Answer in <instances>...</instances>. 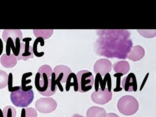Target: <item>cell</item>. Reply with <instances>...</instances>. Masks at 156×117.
<instances>
[{"label":"cell","instance_id":"6da1fadb","mask_svg":"<svg viewBox=\"0 0 156 117\" xmlns=\"http://www.w3.org/2000/svg\"><path fill=\"white\" fill-rule=\"evenodd\" d=\"M104 33L100 34L107 38H100L104 41L102 44H98L99 46L104 45V47H109L106 49L102 56L107 57H117L119 58H126L127 55L130 51L132 47V41L129 38L130 34L127 30H101Z\"/></svg>","mask_w":156,"mask_h":117},{"label":"cell","instance_id":"7a4b0ae2","mask_svg":"<svg viewBox=\"0 0 156 117\" xmlns=\"http://www.w3.org/2000/svg\"><path fill=\"white\" fill-rule=\"evenodd\" d=\"M52 73L51 67L48 65H42L39 68L35 78V85L39 93L45 92L48 89Z\"/></svg>","mask_w":156,"mask_h":117},{"label":"cell","instance_id":"3957f363","mask_svg":"<svg viewBox=\"0 0 156 117\" xmlns=\"http://www.w3.org/2000/svg\"><path fill=\"white\" fill-rule=\"evenodd\" d=\"M139 102L132 96L126 95L120 98L117 104V107L120 113L126 116L135 114L139 109Z\"/></svg>","mask_w":156,"mask_h":117},{"label":"cell","instance_id":"277c9868","mask_svg":"<svg viewBox=\"0 0 156 117\" xmlns=\"http://www.w3.org/2000/svg\"><path fill=\"white\" fill-rule=\"evenodd\" d=\"M12 103L18 107H26L30 105L34 99V92L33 90L24 92L20 87V89L12 92L11 94Z\"/></svg>","mask_w":156,"mask_h":117},{"label":"cell","instance_id":"5b68a950","mask_svg":"<svg viewBox=\"0 0 156 117\" xmlns=\"http://www.w3.org/2000/svg\"><path fill=\"white\" fill-rule=\"evenodd\" d=\"M76 76L78 81V92L85 93L92 89L94 79L90 72L83 70L78 72Z\"/></svg>","mask_w":156,"mask_h":117},{"label":"cell","instance_id":"8992f818","mask_svg":"<svg viewBox=\"0 0 156 117\" xmlns=\"http://www.w3.org/2000/svg\"><path fill=\"white\" fill-rule=\"evenodd\" d=\"M57 107L56 101L51 98H42L35 102V108L41 113H50Z\"/></svg>","mask_w":156,"mask_h":117},{"label":"cell","instance_id":"52a82bcc","mask_svg":"<svg viewBox=\"0 0 156 117\" xmlns=\"http://www.w3.org/2000/svg\"><path fill=\"white\" fill-rule=\"evenodd\" d=\"M53 72L55 74L56 85L59 89L60 91L63 92L64 89H63V87L61 85V83H65L66 82L67 78L72 73V70L70 68L65 65H58L54 68Z\"/></svg>","mask_w":156,"mask_h":117},{"label":"cell","instance_id":"ba28073f","mask_svg":"<svg viewBox=\"0 0 156 117\" xmlns=\"http://www.w3.org/2000/svg\"><path fill=\"white\" fill-rule=\"evenodd\" d=\"M31 41L32 38L30 37L22 39L20 53L16 57L18 60L27 61L29 58H33L34 54L33 51V47L30 45V42Z\"/></svg>","mask_w":156,"mask_h":117},{"label":"cell","instance_id":"9c48e42d","mask_svg":"<svg viewBox=\"0 0 156 117\" xmlns=\"http://www.w3.org/2000/svg\"><path fill=\"white\" fill-rule=\"evenodd\" d=\"M113 93L109 91L107 88H105L104 90H101L100 88L98 91H94L91 94V99L95 104L100 105H104L108 103L112 99Z\"/></svg>","mask_w":156,"mask_h":117},{"label":"cell","instance_id":"30bf717a","mask_svg":"<svg viewBox=\"0 0 156 117\" xmlns=\"http://www.w3.org/2000/svg\"><path fill=\"white\" fill-rule=\"evenodd\" d=\"M111 62L107 58H101L98 60L94 65V72L95 74H100L102 78L107 73H110L112 69Z\"/></svg>","mask_w":156,"mask_h":117},{"label":"cell","instance_id":"8fae6325","mask_svg":"<svg viewBox=\"0 0 156 117\" xmlns=\"http://www.w3.org/2000/svg\"><path fill=\"white\" fill-rule=\"evenodd\" d=\"M121 86L122 89L126 92H136L137 90L136 78L133 73H130L122 80Z\"/></svg>","mask_w":156,"mask_h":117},{"label":"cell","instance_id":"7c38bea8","mask_svg":"<svg viewBox=\"0 0 156 117\" xmlns=\"http://www.w3.org/2000/svg\"><path fill=\"white\" fill-rule=\"evenodd\" d=\"M106 83L107 84V89L111 92L112 82H111V77L109 73H107L105 75L104 78H102L100 74H96V77L94 79V87L95 91H98L99 89V85L100 86V89L101 90H104L105 89Z\"/></svg>","mask_w":156,"mask_h":117},{"label":"cell","instance_id":"4fadbf2b","mask_svg":"<svg viewBox=\"0 0 156 117\" xmlns=\"http://www.w3.org/2000/svg\"><path fill=\"white\" fill-rule=\"evenodd\" d=\"M2 37L5 43H6L8 38H11L15 43L16 38H19L20 40L23 39V35L22 31L20 29H5L3 31Z\"/></svg>","mask_w":156,"mask_h":117},{"label":"cell","instance_id":"5bb4252c","mask_svg":"<svg viewBox=\"0 0 156 117\" xmlns=\"http://www.w3.org/2000/svg\"><path fill=\"white\" fill-rule=\"evenodd\" d=\"M145 55L144 48L140 46H134L127 55V57L132 61H138L142 59Z\"/></svg>","mask_w":156,"mask_h":117},{"label":"cell","instance_id":"9a60e30c","mask_svg":"<svg viewBox=\"0 0 156 117\" xmlns=\"http://www.w3.org/2000/svg\"><path fill=\"white\" fill-rule=\"evenodd\" d=\"M17 58L13 55V53H11L9 56H7L6 53H4L0 59L2 65L7 68H11L15 66L17 64Z\"/></svg>","mask_w":156,"mask_h":117},{"label":"cell","instance_id":"2e32d148","mask_svg":"<svg viewBox=\"0 0 156 117\" xmlns=\"http://www.w3.org/2000/svg\"><path fill=\"white\" fill-rule=\"evenodd\" d=\"M113 70L115 73H121L123 75L128 74L130 70L129 62L126 61H120L115 62L113 65Z\"/></svg>","mask_w":156,"mask_h":117},{"label":"cell","instance_id":"e0dca14e","mask_svg":"<svg viewBox=\"0 0 156 117\" xmlns=\"http://www.w3.org/2000/svg\"><path fill=\"white\" fill-rule=\"evenodd\" d=\"M106 116L105 109L96 106L91 107L87 112V117H106Z\"/></svg>","mask_w":156,"mask_h":117},{"label":"cell","instance_id":"ac0fdd59","mask_svg":"<svg viewBox=\"0 0 156 117\" xmlns=\"http://www.w3.org/2000/svg\"><path fill=\"white\" fill-rule=\"evenodd\" d=\"M66 90L68 92L70 90L71 87H74V89L75 92L78 91V81L77 76L74 73H71V74L68 76L67 80L66 82Z\"/></svg>","mask_w":156,"mask_h":117},{"label":"cell","instance_id":"d6986e66","mask_svg":"<svg viewBox=\"0 0 156 117\" xmlns=\"http://www.w3.org/2000/svg\"><path fill=\"white\" fill-rule=\"evenodd\" d=\"M53 33V29H34L33 33L37 38L41 37L44 40H47Z\"/></svg>","mask_w":156,"mask_h":117},{"label":"cell","instance_id":"ffe728a7","mask_svg":"<svg viewBox=\"0 0 156 117\" xmlns=\"http://www.w3.org/2000/svg\"><path fill=\"white\" fill-rule=\"evenodd\" d=\"M33 75L32 72H27V73H25L23 74L22 77V85H21V88L23 91L24 92H27L29 90H31L33 89V86L30 85V86H26L27 84L30 83L31 82V80H27V78L28 77H30Z\"/></svg>","mask_w":156,"mask_h":117},{"label":"cell","instance_id":"44dd1931","mask_svg":"<svg viewBox=\"0 0 156 117\" xmlns=\"http://www.w3.org/2000/svg\"><path fill=\"white\" fill-rule=\"evenodd\" d=\"M41 43V46H44V40L41 37H38L37 38L36 40L33 43V54L34 55H35L37 57H42L44 55V52H41L38 53L37 51V46H38V44Z\"/></svg>","mask_w":156,"mask_h":117},{"label":"cell","instance_id":"7402d4cb","mask_svg":"<svg viewBox=\"0 0 156 117\" xmlns=\"http://www.w3.org/2000/svg\"><path fill=\"white\" fill-rule=\"evenodd\" d=\"M3 117H16V110L14 107L8 105L5 107L3 109Z\"/></svg>","mask_w":156,"mask_h":117},{"label":"cell","instance_id":"603a6c76","mask_svg":"<svg viewBox=\"0 0 156 117\" xmlns=\"http://www.w3.org/2000/svg\"><path fill=\"white\" fill-rule=\"evenodd\" d=\"M9 75L7 73L0 70V89H4L8 84Z\"/></svg>","mask_w":156,"mask_h":117},{"label":"cell","instance_id":"cb8c5ba5","mask_svg":"<svg viewBox=\"0 0 156 117\" xmlns=\"http://www.w3.org/2000/svg\"><path fill=\"white\" fill-rule=\"evenodd\" d=\"M124 76L121 73H115L114 74V77L116 78V87L114 89L115 92H120L122 90V88L120 87L121 85V77Z\"/></svg>","mask_w":156,"mask_h":117},{"label":"cell","instance_id":"d4e9b609","mask_svg":"<svg viewBox=\"0 0 156 117\" xmlns=\"http://www.w3.org/2000/svg\"><path fill=\"white\" fill-rule=\"evenodd\" d=\"M8 89L9 92H14L20 89L21 86H16V87H13L12 86V73H10L9 74V78H8Z\"/></svg>","mask_w":156,"mask_h":117},{"label":"cell","instance_id":"484cf974","mask_svg":"<svg viewBox=\"0 0 156 117\" xmlns=\"http://www.w3.org/2000/svg\"><path fill=\"white\" fill-rule=\"evenodd\" d=\"M26 117H37V110L33 108H26Z\"/></svg>","mask_w":156,"mask_h":117},{"label":"cell","instance_id":"4316f807","mask_svg":"<svg viewBox=\"0 0 156 117\" xmlns=\"http://www.w3.org/2000/svg\"><path fill=\"white\" fill-rule=\"evenodd\" d=\"M3 50V44L2 40L0 38V55L2 54Z\"/></svg>","mask_w":156,"mask_h":117},{"label":"cell","instance_id":"83f0119b","mask_svg":"<svg viewBox=\"0 0 156 117\" xmlns=\"http://www.w3.org/2000/svg\"><path fill=\"white\" fill-rule=\"evenodd\" d=\"M148 76H149V73H148V74H146V77H145V78H144V81H143V83H142V85H141V87H140V90H142V89H143V88L144 87V83H145V82L146 81V80H147V78H148Z\"/></svg>","mask_w":156,"mask_h":117},{"label":"cell","instance_id":"f1b7e54d","mask_svg":"<svg viewBox=\"0 0 156 117\" xmlns=\"http://www.w3.org/2000/svg\"><path fill=\"white\" fill-rule=\"evenodd\" d=\"M106 117H119V116L115 113H109V114H107Z\"/></svg>","mask_w":156,"mask_h":117},{"label":"cell","instance_id":"f546056e","mask_svg":"<svg viewBox=\"0 0 156 117\" xmlns=\"http://www.w3.org/2000/svg\"><path fill=\"white\" fill-rule=\"evenodd\" d=\"M21 117H26V109L23 108L21 112Z\"/></svg>","mask_w":156,"mask_h":117},{"label":"cell","instance_id":"4dcf8cb0","mask_svg":"<svg viewBox=\"0 0 156 117\" xmlns=\"http://www.w3.org/2000/svg\"><path fill=\"white\" fill-rule=\"evenodd\" d=\"M0 117H3V111L0 109Z\"/></svg>","mask_w":156,"mask_h":117}]
</instances>
